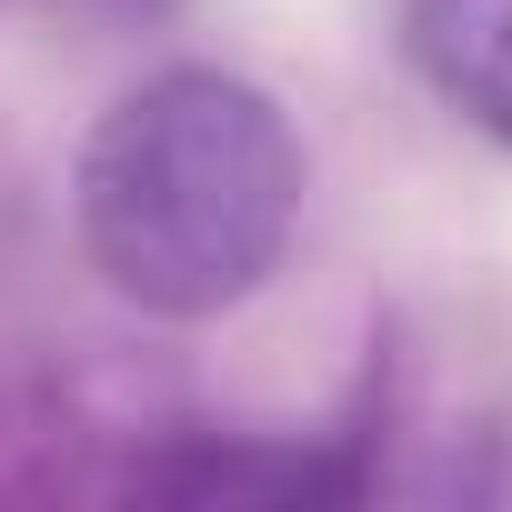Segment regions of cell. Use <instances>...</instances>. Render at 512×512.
<instances>
[{
  "instance_id": "obj_1",
  "label": "cell",
  "mask_w": 512,
  "mask_h": 512,
  "mask_svg": "<svg viewBox=\"0 0 512 512\" xmlns=\"http://www.w3.org/2000/svg\"><path fill=\"white\" fill-rule=\"evenodd\" d=\"M302 191L312 161L292 111L221 61H171L131 81L71 161V221L91 272L161 322L241 312L282 272Z\"/></svg>"
},
{
  "instance_id": "obj_2",
  "label": "cell",
  "mask_w": 512,
  "mask_h": 512,
  "mask_svg": "<svg viewBox=\"0 0 512 512\" xmlns=\"http://www.w3.org/2000/svg\"><path fill=\"white\" fill-rule=\"evenodd\" d=\"M412 81L512 151V0H392Z\"/></svg>"
},
{
  "instance_id": "obj_3",
  "label": "cell",
  "mask_w": 512,
  "mask_h": 512,
  "mask_svg": "<svg viewBox=\"0 0 512 512\" xmlns=\"http://www.w3.org/2000/svg\"><path fill=\"white\" fill-rule=\"evenodd\" d=\"M181 0H0V21H61V31H151V21H171Z\"/></svg>"
},
{
  "instance_id": "obj_4",
  "label": "cell",
  "mask_w": 512,
  "mask_h": 512,
  "mask_svg": "<svg viewBox=\"0 0 512 512\" xmlns=\"http://www.w3.org/2000/svg\"><path fill=\"white\" fill-rule=\"evenodd\" d=\"M462 492H472V502H512V402L482 422V452L462 462Z\"/></svg>"
}]
</instances>
